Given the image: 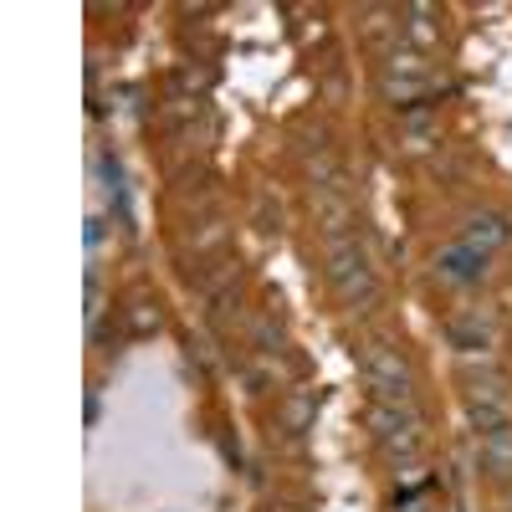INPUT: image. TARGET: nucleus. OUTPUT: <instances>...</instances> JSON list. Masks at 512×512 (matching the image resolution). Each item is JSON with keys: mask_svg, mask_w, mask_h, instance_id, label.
<instances>
[{"mask_svg": "<svg viewBox=\"0 0 512 512\" xmlns=\"http://www.w3.org/2000/svg\"><path fill=\"white\" fill-rule=\"evenodd\" d=\"M436 139H441V134H436L431 123H425V128H410V134L400 139V149H405V154H425V149H431Z\"/></svg>", "mask_w": 512, "mask_h": 512, "instance_id": "obj_13", "label": "nucleus"}, {"mask_svg": "<svg viewBox=\"0 0 512 512\" xmlns=\"http://www.w3.org/2000/svg\"><path fill=\"white\" fill-rule=\"evenodd\" d=\"M425 88H431V62L415 47H395L390 62H384V98L395 103H415Z\"/></svg>", "mask_w": 512, "mask_h": 512, "instance_id": "obj_3", "label": "nucleus"}, {"mask_svg": "<svg viewBox=\"0 0 512 512\" xmlns=\"http://www.w3.org/2000/svg\"><path fill=\"white\" fill-rule=\"evenodd\" d=\"M507 512H512V497H507Z\"/></svg>", "mask_w": 512, "mask_h": 512, "instance_id": "obj_15", "label": "nucleus"}, {"mask_svg": "<svg viewBox=\"0 0 512 512\" xmlns=\"http://www.w3.org/2000/svg\"><path fill=\"white\" fill-rule=\"evenodd\" d=\"M149 328H159V313L139 308V313H134V333H149Z\"/></svg>", "mask_w": 512, "mask_h": 512, "instance_id": "obj_14", "label": "nucleus"}, {"mask_svg": "<svg viewBox=\"0 0 512 512\" xmlns=\"http://www.w3.org/2000/svg\"><path fill=\"white\" fill-rule=\"evenodd\" d=\"M369 431H374L379 441H390V436H400V431H420V415H415V405L374 400V405H369Z\"/></svg>", "mask_w": 512, "mask_h": 512, "instance_id": "obj_6", "label": "nucleus"}, {"mask_svg": "<svg viewBox=\"0 0 512 512\" xmlns=\"http://www.w3.org/2000/svg\"><path fill=\"white\" fill-rule=\"evenodd\" d=\"M466 415H472L477 436L512 431V410H507V395H466Z\"/></svg>", "mask_w": 512, "mask_h": 512, "instance_id": "obj_7", "label": "nucleus"}, {"mask_svg": "<svg viewBox=\"0 0 512 512\" xmlns=\"http://www.w3.org/2000/svg\"><path fill=\"white\" fill-rule=\"evenodd\" d=\"M359 364H364V379H369L374 400H390V405H410V390H415V379H410V364L400 359V349H390V344H364Z\"/></svg>", "mask_w": 512, "mask_h": 512, "instance_id": "obj_2", "label": "nucleus"}, {"mask_svg": "<svg viewBox=\"0 0 512 512\" xmlns=\"http://www.w3.org/2000/svg\"><path fill=\"white\" fill-rule=\"evenodd\" d=\"M487 272V256H477L472 246H446L441 256H436V277L441 282H451V287H466V282H477Z\"/></svg>", "mask_w": 512, "mask_h": 512, "instance_id": "obj_5", "label": "nucleus"}, {"mask_svg": "<svg viewBox=\"0 0 512 512\" xmlns=\"http://www.w3.org/2000/svg\"><path fill=\"white\" fill-rule=\"evenodd\" d=\"M328 282L338 287V297H344L349 308H369L374 303V272H369V262H364V251H359V241L354 236H338V241H328Z\"/></svg>", "mask_w": 512, "mask_h": 512, "instance_id": "obj_1", "label": "nucleus"}, {"mask_svg": "<svg viewBox=\"0 0 512 512\" xmlns=\"http://www.w3.org/2000/svg\"><path fill=\"white\" fill-rule=\"evenodd\" d=\"M446 338L461 349V359H477V354H487L497 344V323L482 308H461V313L446 318Z\"/></svg>", "mask_w": 512, "mask_h": 512, "instance_id": "obj_4", "label": "nucleus"}, {"mask_svg": "<svg viewBox=\"0 0 512 512\" xmlns=\"http://www.w3.org/2000/svg\"><path fill=\"white\" fill-rule=\"evenodd\" d=\"M313 205H318V221H323L328 241L354 236V231H349V226H354V210H349V200L338 195V190H318V195H313Z\"/></svg>", "mask_w": 512, "mask_h": 512, "instance_id": "obj_9", "label": "nucleus"}, {"mask_svg": "<svg viewBox=\"0 0 512 512\" xmlns=\"http://www.w3.org/2000/svg\"><path fill=\"white\" fill-rule=\"evenodd\" d=\"M461 246H472L477 256H492L497 246H507V221H502V216H492V210H482V216H472V221H466V236H461Z\"/></svg>", "mask_w": 512, "mask_h": 512, "instance_id": "obj_8", "label": "nucleus"}, {"mask_svg": "<svg viewBox=\"0 0 512 512\" xmlns=\"http://www.w3.org/2000/svg\"><path fill=\"white\" fill-rule=\"evenodd\" d=\"M477 461H482V472H487V477L512 482V431H492V436H482Z\"/></svg>", "mask_w": 512, "mask_h": 512, "instance_id": "obj_10", "label": "nucleus"}, {"mask_svg": "<svg viewBox=\"0 0 512 512\" xmlns=\"http://www.w3.org/2000/svg\"><path fill=\"white\" fill-rule=\"evenodd\" d=\"M318 415V400L313 395H297V400H287V431H303V425Z\"/></svg>", "mask_w": 512, "mask_h": 512, "instance_id": "obj_12", "label": "nucleus"}, {"mask_svg": "<svg viewBox=\"0 0 512 512\" xmlns=\"http://www.w3.org/2000/svg\"><path fill=\"white\" fill-rule=\"evenodd\" d=\"M405 16H410L405 31H410V41H415V52H431L436 41H441V26L431 21L436 11H431V6H405Z\"/></svg>", "mask_w": 512, "mask_h": 512, "instance_id": "obj_11", "label": "nucleus"}]
</instances>
